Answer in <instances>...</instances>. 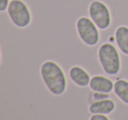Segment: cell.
Instances as JSON below:
<instances>
[{
  "label": "cell",
  "mask_w": 128,
  "mask_h": 120,
  "mask_svg": "<svg viewBox=\"0 0 128 120\" xmlns=\"http://www.w3.org/2000/svg\"><path fill=\"white\" fill-rule=\"evenodd\" d=\"M40 76L46 88L54 96H62L68 86L62 68L54 60H46L40 66Z\"/></svg>",
  "instance_id": "obj_1"
},
{
  "label": "cell",
  "mask_w": 128,
  "mask_h": 120,
  "mask_svg": "<svg viewBox=\"0 0 128 120\" xmlns=\"http://www.w3.org/2000/svg\"><path fill=\"white\" fill-rule=\"evenodd\" d=\"M98 58L104 72L109 76H116L121 69V59L117 48L112 43L105 42L99 46Z\"/></svg>",
  "instance_id": "obj_2"
},
{
  "label": "cell",
  "mask_w": 128,
  "mask_h": 120,
  "mask_svg": "<svg viewBox=\"0 0 128 120\" xmlns=\"http://www.w3.org/2000/svg\"><path fill=\"white\" fill-rule=\"evenodd\" d=\"M7 13L12 23L18 28H26L32 22L30 8L23 0H11Z\"/></svg>",
  "instance_id": "obj_3"
},
{
  "label": "cell",
  "mask_w": 128,
  "mask_h": 120,
  "mask_svg": "<svg viewBox=\"0 0 128 120\" xmlns=\"http://www.w3.org/2000/svg\"><path fill=\"white\" fill-rule=\"evenodd\" d=\"M77 34L80 40L88 46H95L100 40L99 28L91 20L90 18L82 16L76 23Z\"/></svg>",
  "instance_id": "obj_4"
},
{
  "label": "cell",
  "mask_w": 128,
  "mask_h": 120,
  "mask_svg": "<svg viewBox=\"0 0 128 120\" xmlns=\"http://www.w3.org/2000/svg\"><path fill=\"white\" fill-rule=\"evenodd\" d=\"M88 12L90 18L96 24L99 30H106L112 25V16L110 10L103 1H92L88 8Z\"/></svg>",
  "instance_id": "obj_5"
},
{
  "label": "cell",
  "mask_w": 128,
  "mask_h": 120,
  "mask_svg": "<svg viewBox=\"0 0 128 120\" xmlns=\"http://www.w3.org/2000/svg\"><path fill=\"white\" fill-rule=\"evenodd\" d=\"M89 86L90 88L94 92L109 94L113 90L114 82H112V80L106 76L96 74L91 77Z\"/></svg>",
  "instance_id": "obj_6"
},
{
  "label": "cell",
  "mask_w": 128,
  "mask_h": 120,
  "mask_svg": "<svg viewBox=\"0 0 128 120\" xmlns=\"http://www.w3.org/2000/svg\"><path fill=\"white\" fill-rule=\"evenodd\" d=\"M68 76L76 86L81 88L89 86L91 80L89 72L81 66H73L68 71Z\"/></svg>",
  "instance_id": "obj_7"
},
{
  "label": "cell",
  "mask_w": 128,
  "mask_h": 120,
  "mask_svg": "<svg viewBox=\"0 0 128 120\" xmlns=\"http://www.w3.org/2000/svg\"><path fill=\"white\" fill-rule=\"evenodd\" d=\"M116 109V104L113 100L109 98L94 101L89 106V111L91 114L109 115Z\"/></svg>",
  "instance_id": "obj_8"
},
{
  "label": "cell",
  "mask_w": 128,
  "mask_h": 120,
  "mask_svg": "<svg viewBox=\"0 0 128 120\" xmlns=\"http://www.w3.org/2000/svg\"><path fill=\"white\" fill-rule=\"evenodd\" d=\"M115 41L120 52L124 55H128V26H119L114 34Z\"/></svg>",
  "instance_id": "obj_9"
},
{
  "label": "cell",
  "mask_w": 128,
  "mask_h": 120,
  "mask_svg": "<svg viewBox=\"0 0 128 120\" xmlns=\"http://www.w3.org/2000/svg\"><path fill=\"white\" fill-rule=\"evenodd\" d=\"M113 92L117 97L128 105V81L124 79H119L114 82Z\"/></svg>",
  "instance_id": "obj_10"
},
{
  "label": "cell",
  "mask_w": 128,
  "mask_h": 120,
  "mask_svg": "<svg viewBox=\"0 0 128 120\" xmlns=\"http://www.w3.org/2000/svg\"><path fill=\"white\" fill-rule=\"evenodd\" d=\"M92 96H93V98H94V101H98V100H102V99L109 98V94L95 92V93L92 94Z\"/></svg>",
  "instance_id": "obj_11"
},
{
  "label": "cell",
  "mask_w": 128,
  "mask_h": 120,
  "mask_svg": "<svg viewBox=\"0 0 128 120\" xmlns=\"http://www.w3.org/2000/svg\"><path fill=\"white\" fill-rule=\"evenodd\" d=\"M10 2H11L10 0H0V12H4L6 11H7Z\"/></svg>",
  "instance_id": "obj_12"
},
{
  "label": "cell",
  "mask_w": 128,
  "mask_h": 120,
  "mask_svg": "<svg viewBox=\"0 0 128 120\" xmlns=\"http://www.w3.org/2000/svg\"><path fill=\"white\" fill-rule=\"evenodd\" d=\"M90 120H110L106 115L102 114H92Z\"/></svg>",
  "instance_id": "obj_13"
}]
</instances>
